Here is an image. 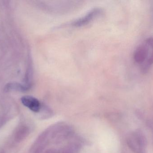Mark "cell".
Segmentation results:
<instances>
[{
  "mask_svg": "<svg viewBox=\"0 0 153 153\" xmlns=\"http://www.w3.org/2000/svg\"><path fill=\"white\" fill-rule=\"evenodd\" d=\"M29 128L24 125H19L13 134V139L15 142L20 143L26 139L30 134Z\"/></svg>",
  "mask_w": 153,
  "mask_h": 153,
  "instance_id": "obj_5",
  "label": "cell"
},
{
  "mask_svg": "<svg viewBox=\"0 0 153 153\" xmlns=\"http://www.w3.org/2000/svg\"><path fill=\"white\" fill-rule=\"evenodd\" d=\"M101 12V10L99 8L93 9L83 17L74 21L72 23V25L74 27H78L88 24L94 19Z\"/></svg>",
  "mask_w": 153,
  "mask_h": 153,
  "instance_id": "obj_1",
  "label": "cell"
},
{
  "mask_svg": "<svg viewBox=\"0 0 153 153\" xmlns=\"http://www.w3.org/2000/svg\"><path fill=\"white\" fill-rule=\"evenodd\" d=\"M21 101L24 106L35 113H38L41 109L40 102L35 97L30 96H23L21 99Z\"/></svg>",
  "mask_w": 153,
  "mask_h": 153,
  "instance_id": "obj_3",
  "label": "cell"
},
{
  "mask_svg": "<svg viewBox=\"0 0 153 153\" xmlns=\"http://www.w3.org/2000/svg\"><path fill=\"white\" fill-rule=\"evenodd\" d=\"M5 119L3 118H0V128L2 127V126L4 124Z\"/></svg>",
  "mask_w": 153,
  "mask_h": 153,
  "instance_id": "obj_7",
  "label": "cell"
},
{
  "mask_svg": "<svg viewBox=\"0 0 153 153\" xmlns=\"http://www.w3.org/2000/svg\"><path fill=\"white\" fill-rule=\"evenodd\" d=\"M148 46L151 52L148 56L147 60L142 64L141 71L143 73H146L149 71L151 66L153 64V37L148 38L145 42Z\"/></svg>",
  "mask_w": 153,
  "mask_h": 153,
  "instance_id": "obj_4",
  "label": "cell"
},
{
  "mask_svg": "<svg viewBox=\"0 0 153 153\" xmlns=\"http://www.w3.org/2000/svg\"><path fill=\"white\" fill-rule=\"evenodd\" d=\"M28 86L23 85L18 83H10L5 86L4 90L6 92L14 90L20 92H25L29 90Z\"/></svg>",
  "mask_w": 153,
  "mask_h": 153,
  "instance_id": "obj_6",
  "label": "cell"
},
{
  "mask_svg": "<svg viewBox=\"0 0 153 153\" xmlns=\"http://www.w3.org/2000/svg\"><path fill=\"white\" fill-rule=\"evenodd\" d=\"M149 48L145 44L140 45L137 48L134 53V58L136 63L142 64L148 58Z\"/></svg>",
  "mask_w": 153,
  "mask_h": 153,
  "instance_id": "obj_2",
  "label": "cell"
}]
</instances>
